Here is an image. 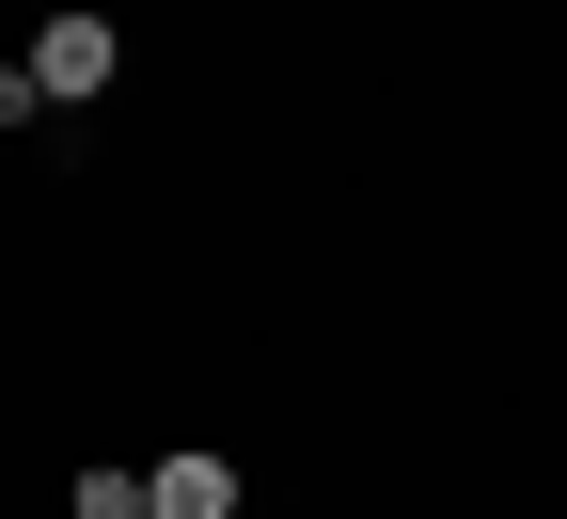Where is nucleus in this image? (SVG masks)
I'll use <instances>...</instances> for the list:
<instances>
[{
    "instance_id": "nucleus-1",
    "label": "nucleus",
    "mask_w": 567,
    "mask_h": 519,
    "mask_svg": "<svg viewBox=\"0 0 567 519\" xmlns=\"http://www.w3.org/2000/svg\"><path fill=\"white\" fill-rule=\"evenodd\" d=\"M111 63H126V48H111V17H48V32H32V63L0 80V111H17V126H32V111H80V95H111Z\"/></svg>"
},
{
    "instance_id": "nucleus-2",
    "label": "nucleus",
    "mask_w": 567,
    "mask_h": 519,
    "mask_svg": "<svg viewBox=\"0 0 567 519\" xmlns=\"http://www.w3.org/2000/svg\"><path fill=\"white\" fill-rule=\"evenodd\" d=\"M158 519H237V457H158Z\"/></svg>"
}]
</instances>
